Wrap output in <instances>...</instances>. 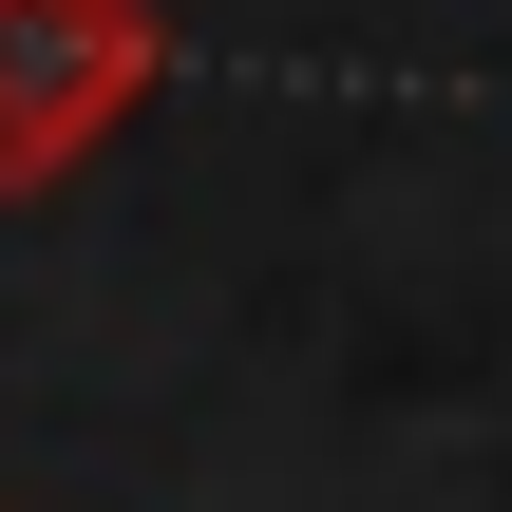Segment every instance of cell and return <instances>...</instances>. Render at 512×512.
<instances>
[{"label": "cell", "instance_id": "6da1fadb", "mask_svg": "<svg viewBox=\"0 0 512 512\" xmlns=\"http://www.w3.org/2000/svg\"><path fill=\"white\" fill-rule=\"evenodd\" d=\"M171 95V0H0V209L76 190Z\"/></svg>", "mask_w": 512, "mask_h": 512}]
</instances>
